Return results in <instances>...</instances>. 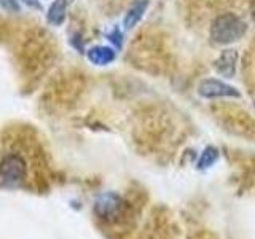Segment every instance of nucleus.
Wrapping results in <instances>:
<instances>
[{"label": "nucleus", "instance_id": "obj_11", "mask_svg": "<svg viewBox=\"0 0 255 239\" xmlns=\"http://www.w3.org/2000/svg\"><path fill=\"white\" fill-rule=\"evenodd\" d=\"M109 40H110V42L114 43L115 46H118V48L122 46V32H120L118 27H115L114 30L110 32V34H109Z\"/></svg>", "mask_w": 255, "mask_h": 239}, {"label": "nucleus", "instance_id": "obj_5", "mask_svg": "<svg viewBox=\"0 0 255 239\" xmlns=\"http://www.w3.org/2000/svg\"><path fill=\"white\" fill-rule=\"evenodd\" d=\"M115 50L110 46L104 45H94L86 51V58L94 66H107V64L115 61Z\"/></svg>", "mask_w": 255, "mask_h": 239}, {"label": "nucleus", "instance_id": "obj_13", "mask_svg": "<svg viewBox=\"0 0 255 239\" xmlns=\"http://www.w3.org/2000/svg\"><path fill=\"white\" fill-rule=\"evenodd\" d=\"M254 106H255V102H254Z\"/></svg>", "mask_w": 255, "mask_h": 239}, {"label": "nucleus", "instance_id": "obj_4", "mask_svg": "<svg viewBox=\"0 0 255 239\" xmlns=\"http://www.w3.org/2000/svg\"><path fill=\"white\" fill-rule=\"evenodd\" d=\"M238 59H239V53L233 50V48H227L214 61V69L223 78H233L236 74Z\"/></svg>", "mask_w": 255, "mask_h": 239}, {"label": "nucleus", "instance_id": "obj_2", "mask_svg": "<svg viewBox=\"0 0 255 239\" xmlns=\"http://www.w3.org/2000/svg\"><path fill=\"white\" fill-rule=\"evenodd\" d=\"M26 159L18 153H8L0 161V180L8 187H16L26 179Z\"/></svg>", "mask_w": 255, "mask_h": 239}, {"label": "nucleus", "instance_id": "obj_14", "mask_svg": "<svg viewBox=\"0 0 255 239\" xmlns=\"http://www.w3.org/2000/svg\"><path fill=\"white\" fill-rule=\"evenodd\" d=\"M254 19H255V16H254Z\"/></svg>", "mask_w": 255, "mask_h": 239}, {"label": "nucleus", "instance_id": "obj_1", "mask_svg": "<svg viewBox=\"0 0 255 239\" xmlns=\"http://www.w3.org/2000/svg\"><path fill=\"white\" fill-rule=\"evenodd\" d=\"M247 32V22L235 11L219 13L209 24V40L214 45L227 46L239 42Z\"/></svg>", "mask_w": 255, "mask_h": 239}, {"label": "nucleus", "instance_id": "obj_3", "mask_svg": "<svg viewBox=\"0 0 255 239\" xmlns=\"http://www.w3.org/2000/svg\"><path fill=\"white\" fill-rule=\"evenodd\" d=\"M198 94L204 99H219V98H241L235 86H231L219 78H204L198 85Z\"/></svg>", "mask_w": 255, "mask_h": 239}, {"label": "nucleus", "instance_id": "obj_12", "mask_svg": "<svg viewBox=\"0 0 255 239\" xmlns=\"http://www.w3.org/2000/svg\"><path fill=\"white\" fill-rule=\"evenodd\" d=\"M22 3L29 6V8H34V10H38V11H42V3H40V0H22Z\"/></svg>", "mask_w": 255, "mask_h": 239}, {"label": "nucleus", "instance_id": "obj_7", "mask_svg": "<svg viewBox=\"0 0 255 239\" xmlns=\"http://www.w3.org/2000/svg\"><path fill=\"white\" fill-rule=\"evenodd\" d=\"M147 8H148V0H137L125 14V19H123L125 30H131L137 26L140 19L143 18V14L147 13Z\"/></svg>", "mask_w": 255, "mask_h": 239}, {"label": "nucleus", "instance_id": "obj_6", "mask_svg": "<svg viewBox=\"0 0 255 239\" xmlns=\"http://www.w3.org/2000/svg\"><path fill=\"white\" fill-rule=\"evenodd\" d=\"M72 3V0H53V3L48 8L46 13V21L51 26H62L67 16V8Z\"/></svg>", "mask_w": 255, "mask_h": 239}, {"label": "nucleus", "instance_id": "obj_9", "mask_svg": "<svg viewBox=\"0 0 255 239\" xmlns=\"http://www.w3.org/2000/svg\"><path fill=\"white\" fill-rule=\"evenodd\" d=\"M217 159H219V151H217V148L207 147V148L203 151L201 158H199L198 167H199V169H206V167H211L215 161H217Z\"/></svg>", "mask_w": 255, "mask_h": 239}, {"label": "nucleus", "instance_id": "obj_8", "mask_svg": "<svg viewBox=\"0 0 255 239\" xmlns=\"http://www.w3.org/2000/svg\"><path fill=\"white\" fill-rule=\"evenodd\" d=\"M96 212L101 217H110L112 214H114L117 209H118V198L112 193H107V195H102L98 201H96V206H94Z\"/></svg>", "mask_w": 255, "mask_h": 239}, {"label": "nucleus", "instance_id": "obj_10", "mask_svg": "<svg viewBox=\"0 0 255 239\" xmlns=\"http://www.w3.org/2000/svg\"><path fill=\"white\" fill-rule=\"evenodd\" d=\"M0 6L8 13H19L21 11L19 0H0Z\"/></svg>", "mask_w": 255, "mask_h": 239}]
</instances>
